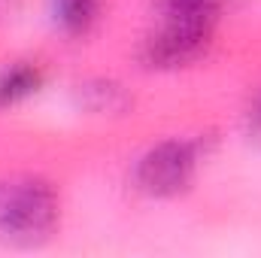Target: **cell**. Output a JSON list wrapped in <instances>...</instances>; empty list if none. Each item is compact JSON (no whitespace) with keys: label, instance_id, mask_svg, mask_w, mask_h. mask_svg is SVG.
Listing matches in <instances>:
<instances>
[{"label":"cell","instance_id":"6da1fadb","mask_svg":"<svg viewBox=\"0 0 261 258\" xmlns=\"http://www.w3.org/2000/svg\"><path fill=\"white\" fill-rule=\"evenodd\" d=\"M58 222V200L46 183L24 179L0 186V237L12 243H40Z\"/></svg>","mask_w":261,"mask_h":258},{"label":"cell","instance_id":"7a4b0ae2","mask_svg":"<svg viewBox=\"0 0 261 258\" xmlns=\"http://www.w3.org/2000/svg\"><path fill=\"white\" fill-rule=\"evenodd\" d=\"M195 167H197V146L195 143L167 140V143L149 149L140 158L134 176H137V186L146 194L167 197V194L182 192L192 183Z\"/></svg>","mask_w":261,"mask_h":258},{"label":"cell","instance_id":"3957f363","mask_svg":"<svg viewBox=\"0 0 261 258\" xmlns=\"http://www.w3.org/2000/svg\"><path fill=\"white\" fill-rule=\"evenodd\" d=\"M210 31L213 24H200V21H167L155 37L146 40L143 61L158 70L192 64L206 52Z\"/></svg>","mask_w":261,"mask_h":258},{"label":"cell","instance_id":"277c9868","mask_svg":"<svg viewBox=\"0 0 261 258\" xmlns=\"http://www.w3.org/2000/svg\"><path fill=\"white\" fill-rule=\"evenodd\" d=\"M37 88H40V70L37 67H12L0 76V107H12V104L24 100Z\"/></svg>","mask_w":261,"mask_h":258},{"label":"cell","instance_id":"5b68a950","mask_svg":"<svg viewBox=\"0 0 261 258\" xmlns=\"http://www.w3.org/2000/svg\"><path fill=\"white\" fill-rule=\"evenodd\" d=\"M100 0H55V18L67 34H85L97 18Z\"/></svg>","mask_w":261,"mask_h":258},{"label":"cell","instance_id":"8992f818","mask_svg":"<svg viewBox=\"0 0 261 258\" xmlns=\"http://www.w3.org/2000/svg\"><path fill=\"white\" fill-rule=\"evenodd\" d=\"M219 3L222 0H158L167 21H200V24H213Z\"/></svg>","mask_w":261,"mask_h":258},{"label":"cell","instance_id":"52a82bcc","mask_svg":"<svg viewBox=\"0 0 261 258\" xmlns=\"http://www.w3.org/2000/svg\"><path fill=\"white\" fill-rule=\"evenodd\" d=\"M82 104L94 113H119L128 107V97L113 82H94V85L82 88Z\"/></svg>","mask_w":261,"mask_h":258},{"label":"cell","instance_id":"ba28073f","mask_svg":"<svg viewBox=\"0 0 261 258\" xmlns=\"http://www.w3.org/2000/svg\"><path fill=\"white\" fill-rule=\"evenodd\" d=\"M252 119H255V128L261 134V100H258V107H255V113H252Z\"/></svg>","mask_w":261,"mask_h":258}]
</instances>
